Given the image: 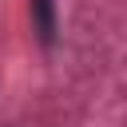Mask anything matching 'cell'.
<instances>
[{
	"instance_id": "obj_1",
	"label": "cell",
	"mask_w": 127,
	"mask_h": 127,
	"mask_svg": "<svg viewBox=\"0 0 127 127\" xmlns=\"http://www.w3.org/2000/svg\"><path fill=\"white\" fill-rule=\"evenodd\" d=\"M28 12H32V32L44 48L56 44V0H28Z\"/></svg>"
}]
</instances>
